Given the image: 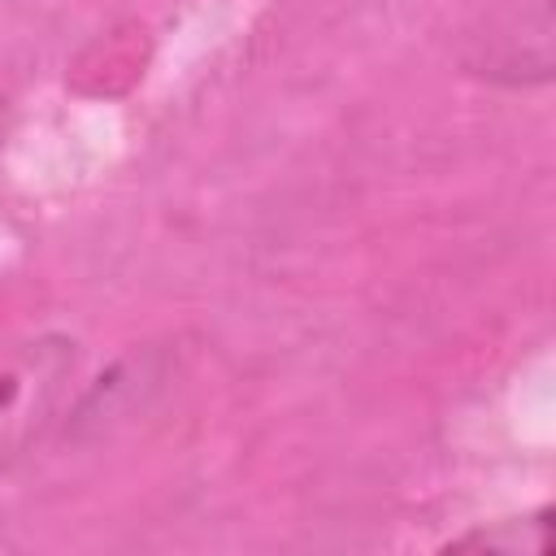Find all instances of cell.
Wrapping results in <instances>:
<instances>
[{
    "label": "cell",
    "instance_id": "obj_1",
    "mask_svg": "<svg viewBox=\"0 0 556 556\" xmlns=\"http://www.w3.org/2000/svg\"><path fill=\"white\" fill-rule=\"evenodd\" d=\"M74 378L78 343L70 334H30L0 348V469L56 426Z\"/></svg>",
    "mask_w": 556,
    "mask_h": 556
},
{
    "label": "cell",
    "instance_id": "obj_2",
    "mask_svg": "<svg viewBox=\"0 0 556 556\" xmlns=\"http://www.w3.org/2000/svg\"><path fill=\"white\" fill-rule=\"evenodd\" d=\"M0 135H4V100H0Z\"/></svg>",
    "mask_w": 556,
    "mask_h": 556
}]
</instances>
